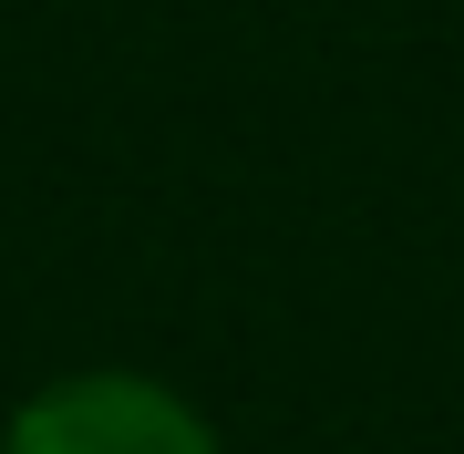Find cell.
<instances>
[{
    "label": "cell",
    "mask_w": 464,
    "mask_h": 454,
    "mask_svg": "<svg viewBox=\"0 0 464 454\" xmlns=\"http://www.w3.org/2000/svg\"><path fill=\"white\" fill-rule=\"evenodd\" d=\"M0 454H217V423L155 372H63L0 423Z\"/></svg>",
    "instance_id": "6da1fadb"
}]
</instances>
